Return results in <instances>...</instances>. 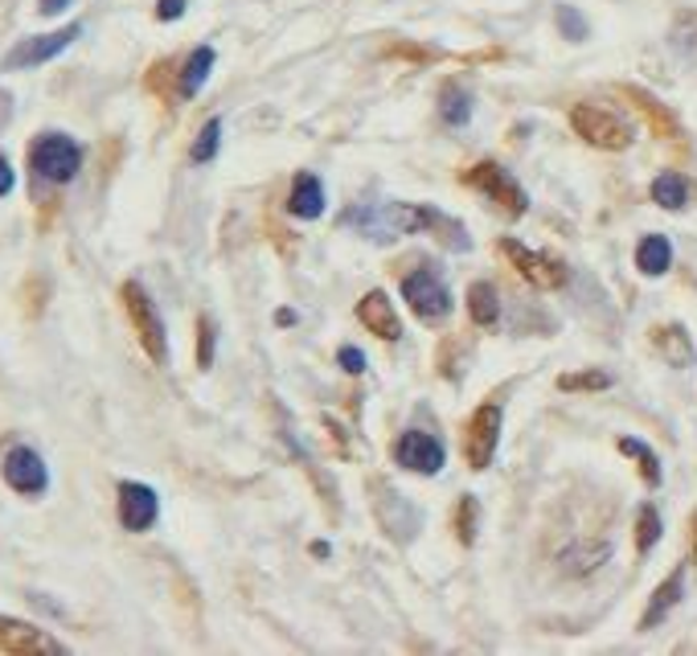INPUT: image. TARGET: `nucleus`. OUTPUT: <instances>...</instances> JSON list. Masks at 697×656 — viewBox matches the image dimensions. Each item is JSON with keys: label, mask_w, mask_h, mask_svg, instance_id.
Instances as JSON below:
<instances>
[{"label": "nucleus", "mask_w": 697, "mask_h": 656, "mask_svg": "<svg viewBox=\"0 0 697 656\" xmlns=\"http://www.w3.org/2000/svg\"><path fill=\"white\" fill-rule=\"evenodd\" d=\"M120 296H124L127 320H132V328H136L144 353H148L156 365H165V361H169V332H165V320H160L156 299L148 296V292H144V283H136V280H127Z\"/></svg>", "instance_id": "obj_1"}, {"label": "nucleus", "mask_w": 697, "mask_h": 656, "mask_svg": "<svg viewBox=\"0 0 697 656\" xmlns=\"http://www.w3.org/2000/svg\"><path fill=\"white\" fill-rule=\"evenodd\" d=\"M30 165L42 181H49V185H66V181H75L78 169H82V148H78L70 136H63V132H46V136L33 140Z\"/></svg>", "instance_id": "obj_2"}, {"label": "nucleus", "mask_w": 697, "mask_h": 656, "mask_svg": "<svg viewBox=\"0 0 697 656\" xmlns=\"http://www.w3.org/2000/svg\"><path fill=\"white\" fill-rule=\"evenodd\" d=\"M571 127L587 144L604 148V152H623V148L632 144V127L623 124L616 111L595 108V103H578V108H571Z\"/></svg>", "instance_id": "obj_3"}, {"label": "nucleus", "mask_w": 697, "mask_h": 656, "mask_svg": "<svg viewBox=\"0 0 697 656\" xmlns=\"http://www.w3.org/2000/svg\"><path fill=\"white\" fill-rule=\"evenodd\" d=\"M496 250H501V255H509V263L517 267V275H521V280H529L533 287H542V292H554V287H562V283L571 280V267L562 263V259H554V255H542V250L521 247L517 238H501V242H496Z\"/></svg>", "instance_id": "obj_4"}, {"label": "nucleus", "mask_w": 697, "mask_h": 656, "mask_svg": "<svg viewBox=\"0 0 697 656\" xmlns=\"http://www.w3.org/2000/svg\"><path fill=\"white\" fill-rule=\"evenodd\" d=\"M403 296H406V304H411V313H415L418 320H427V325H439V320H448L451 316L448 287H443V280H439L435 271H427V267H418V271L406 275Z\"/></svg>", "instance_id": "obj_5"}, {"label": "nucleus", "mask_w": 697, "mask_h": 656, "mask_svg": "<svg viewBox=\"0 0 697 656\" xmlns=\"http://www.w3.org/2000/svg\"><path fill=\"white\" fill-rule=\"evenodd\" d=\"M501 431H505V415H501V407H493V403H484L472 419H468L464 427V460L468 468H488L496 455V443H501Z\"/></svg>", "instance_id": "obj_6"}, {"label": "nucleus", "mask_w": 697, "mask_h": 656, "mask_svg": "<svg viewBox=\"0 0 697 656\" xmlns=\"http://www.w3.org/2000/svg\"><path fill=\"white\" fill-rule=\"evenodd\" d=\"M82 37V25H66V30H54V33H42V37H25V42H16L9 54H4V70H33V66L49 63V58H58L63 49H70Z\"/></svg>", "instance_id": "obj_7"}, {"label": "nucleus", "mask_w": 697, "mask_h": 656, "mask_svg": "<svg viewBox=\"0 0 697 656\" xmlns=\"http://www.w3.org/2000/svg\"><path fill=\"white\" fill-rule=\"evenodd\" d=\"M0 476H4V485L21 493V497H42L49 488V468L46 460L33 452V448H9L4 452V464H0Z\"/></svg>", "instance_id": "obj_8"}, {"label": "nucleus", "mask_w": 697, "mask_h": 656, "mask_svg": "<svg viewBox=\"0 0 697 656\" xmlns=\"http://www.w3.org/2000/svg\"><path fill=\"white\" fill-rule=\"evenodd\" d=\"M464 185L481 189L484 197H493L501 210H509V214H526V189L513 181L509 172L493 165V160H481V165H472L464 172Z\"/></svg>", "instance_id": "obj_9"}, {"label": "nucleus", "mask_w": 697, "mask_h": 656, "mask_svg": "<svg viewBox=\"0 0 697 656\" xmlns=\"http://www.w3.org/2000/svg\"><path fill=\"white\" fill-rule=\"evenodd\" d=\"M0 653L13 656H63L66 648L46 627L25 624V620H13V615H0Z\"/></svg>", "instance_id": "obj_10"}, {"label": "nucleus", "mask_w": 697, "mask_h": 656, "mask_svg": "<svg viewBox=\"0 0 697 656\" xmlns=\"http://www.w3.org/2000/svg\"><path fill=\"white\" fill-rule=\"evenodd\" d=\"M394 460H398L403 468L418 472V476H435V472H443L448 452H443V443L435 436H427V431H406V436H398V443H394Z\"/></svg>", "instance_id": "obj_11"}, {"label": "nucleus", "mask_w": 697, "mask_h": 656, "mask_svg": "<svg viewBox=\"0 0 697 656\" xmlns=\"http://www.w3.org/2000/svg\"><path fill=\"white\" fill-rule=\"evenodd\" d=\"M156 517H160V497L153 488L139 480H124L120 485V525L127 533H144L156 525Z\"/></svg>", "instance_id": "obj_12"}, {"label": "nucleus", "mask_w": 697, "mask_h": 656, "mask_svg": "<svg viewBox=\"0 0 697 656\" xmlns=\"http://www.w3.org/2000/svg\"><path fill=\"white\" fill-rule=\"evenodd\" d=\"M357 320L378 332L382 341H398L403 337V325H398V313H394V304L386 299V292H366L361 304H357Z\"/></svg>", "instance_id": "obj_13"}, {"label": "nucleus", "mask_w": 697, "mask_h": 656, "mask_svg": "<svg viewBox=\"0 0 697 656\" xmlns=\"http://www.w3.org/2000/svg\"><path fill=\"white\" fill-rule=\"evenodd\" d=\"M288 210H292L295 218H321L325 214V185H321V177H312V172H300L292 181V197H288Z\"/></svg>", "instance_id": "obj_14"}, {"label": "nucleus", "mask_w": 697, "mask_h": 656, "mask_svg": "<svg viewBox=\"0 0 697 656\" xmlns=\"http://www.w3.org/2000/svg\"><path fill=\"white\" fill-rule=\"evenodd\" d=\"M682 587H685V570H673V575H668L665 583L656 587L649 611H644V620H640V627H644V632H649V627H656L668 615V611L677 608V599H682Z\"/></svg>", "instance_id": "obj_15"}, {"label": "nucleus", "mask_w": 697, "mask_h": 656, "mask_svg": "<svg viewBox=\"0 0 697 656\" xmlns=\"http://www.w3.org/2000/svg\"><path fill=\"white\" fill-rule=\"evenodd\" d=\"M214 63H217V54L210 46H198L189 54V63L181 66V82H177L181 99H193V94L202 91L205 79H210V70H214Z\"/></svg>", "instance_id": "obj_16"}, {"label": "nucleus", "mask_w": 697, "mask_h": 656, "mask_svg": "<svg viewBox=\"0 0 697 656\" xmlns=\"http://www.w3.org/2000/svg\"><path fill=\"white\" fill-rule=\"evenodd\" d=\"M636 267H640L644 275H665L668 267H673V247H668V238H661V235L640 238V247H636Z\"/></svg>", "instance_id": "obj_17"}, {"label": "nucleus", "mask_w": 697, "mask_h": 656, "mask_svg": "<svg viewBox=\"0 0 697 656\" xmlns=\"http://www.w3.org/2000/svg\"><path fill=\"white\" fill-rule=\"evenodd\" d=\"M652 341H656V349L668 358V365H694V344L685 337V328H677V325L656 328Z\"/></svg>", "instance_id": "obj_18"}, {"label": "nucleus", "mask_w": 697, "mask_h": 656, "mask_svg": "<svg viewBox=\"0 0 697 656\" xmlns=\"http://www.w3.org/2000/svg\"><path fill=\"white\" fill-rule=\"evenodd\" d=\"M468 316L476 320V325H496V316H501V296H496L493 283H472L468 287Z\"/></svg>", "instance_id": "obj_19"}, {"label": "nucleus", "mask_w": 697, "mask_h": 656, "mask_svg": "<svg viewBox=\"0 0 697 656\" xmlns=\"http://www.w3.org/2000/svg\"><path fill=\"white\" fill-rule=\"evenodd\" d=\"M439 120L451 127H460L472 120V94L464 91V87H443V94H439Z\"/></svg>", "instance_id": "obj_20"}, {"label": "nucleus", "mask_w": 697, "mask_h": 656, "mask_svg": "<svg viewBox=\"0 0 697 656\" xmlns=\"http://www.w3.org/2000/svg\"><path fill=\"white\" fill-rule=\"evenodd\" d=\"M652 202L661 205V210H682V205L689 202L685 177H677V172H661V177L652 181Z\"/></svg>", "instance_id": "obj_21"}, {"label": "nucleus", "mask_w": 697, "mask_h": 656, "mask_svg": "<svg viewBox=\"0 0 697 656\" xmlns=\"http://www.w3.org/2000/svg\"><path fill=\"white\" fill-rule=\"evenodd\" d=\"M668 42H673V49H677L682 58L697 63V13L677 16V25H673V33H668Z\"/></svg>", "instance_id": "obj_22"}, {"label": "nucleus", "mask_w": 697, "mask_h": 656, "mask_svg": "<svg viewBox=\"0 0 697 656\" xmlns=\"http://www.w3.org/2000/svg\"><path fill=\"white\" fill-rule=\"evenodd\" d=\"M217 148H222V120H210V124L198 132V140H193V148H189V157L198 160V165H205V160L217 157Z\"/></svg>", "instance_id": "obj_23"}, {"label": "nucleus", "mask_w": 697, "mask_h": 656, "mask_svg": "<svg viewBox=\"0 0 697 656\" xmlns=\"http://www.w3.org/2000/svg\"><path fill=\"white\" fill-rule=\"evenodd\" d=\"M656 542H661V513H656L652 505H644V509H640V521H636V550L649 554Z\"/></svg>", "instance_id": "obj_24"}, {"label": "nucleus", "mask_w": 697, "mask_h": 656, "mask_svg": "<svg viewBox=\"0 0 697 656\" xmlns=\"http://www.w3.org/2000/svg\"><path fill=\"white\" fill-rule=\"evenodd\" d=\"M620 452H628V455L640 460V472H644V480H649V485H661V460H656L640 439H620Z\"/></svg>", "instance_id": "obj_25"}, {"label": "nucleus", "mask_w": 697, "mask_h": 656, "mask_svg": "<svg viewBox=\"0 0 697 656\" xmlns=\"http://www.w3.org/2000/svg\"><path fill=\"white\" fill-rule=\"evenodd\" d=\"M611 386V377L604 370H591V374H566L558 377V391H607Z\"/></svg>", "instance_id": "obj_26"}, {"label": "nucleus", "mask_w": 697, "mask_h": 656, "mask_svg": "<svg viewBox=\"0 0 697 656\" xmlns=\"http://www.w3.org/2000/svg\"><path fill=\"white\" fill-rule=\"evenodd\" d=\"M558 30L566 33L571 42H583V37H587V21H583V13H578V9L562 4V9H558Z\"/></svg>", "instance_id": "obj_27"}, {"label": "nucleus", "mask_w": 697, "mask_h": 656, "mask_svg": "<svg viewBox=\"0 0 697 656\" xmlns=\"http://www.w3.org/2000/svg\"><path fill=\"white\" fill-rule=\"evenodd\" d=\"M476 513H481V509H476V500L472 497L460 500V517H456V525H460V542H464V546L476 542Z\"/></svg>", "instance_id": "obj_28"}, {"label": "nucleus", "mask_w": 697, "mask_h": 656, "mask_svg": "<svg viewBox=\"0 0 697 656\" xmlns=\"http://www.w3.org/2000/svg\"><path fill=\"white\" fill-rule=\"evenodd\" d=\"M198 332H202V337H198V365L210 370V365H214V320L202 316V320H198Z\"/></svg>", "instance_id": "obj_29"}, {"label": "nucleus", "mask_w": 697, "mask_h": 656, "mask_svg": "<svg viewBox=\"0 0 697 656\" xmlns=\"http://www.w3.org/2000/svg\"><path fill=\"white\" fill-rule=\"evenodd\" d=\"M341 365L349 370V374H361V370H366V353H361L357 344H345V349H341Z\"/></svg>", "instance_id": "obj_30"}, {"label": "nucleus", "mask_w": 697, "mask_h": 656, "mask_svg": "<svg viewBox=\"0 0 697 656\" xmlns=\"http://www.w3.org/2000/svg\"><path fill=\"white\" fill-rule=\"evenodd\" d=\"M181 13H186V0H160V4H156V16H160V21H177Z\"/></svg>", "instance_id": "obj_31"}, {"label": "nucleus", "mask_w": 697, "mask_h": 656, "mask_svg": "<svg viewBox=\"0 0 697 656\" xmlns=\"http://www.w3.org/2000/svg\"><path fill=\"white\" fill-rule=\"evenodd\" d=\"M13 185H16V172H13V165H9V160L0 157V197H9V193H13Z\"/></svg>", "instance_id": "obj_32"}, {"label": "nucleus", "mask_w": 697, "mask_h": 656, "mask_svg": "<svg viewBox=\"0 0 697 656\" xmlns=\"http://www.w3.org/2000/svg\"><path fill=\"white\" fill-rule=\"evenodd\" d=\"M13 120V94L9 91H0V127Z\"/></svg>", "instance_id": "obj_33"}, {"label": "nucleus", "mask_w": 697, "mask_h": 656, "mask_svg": "<svg viewBox=\"0 0 697 656\" xmlns=\"http://www.w3.org/2000/svg\"><path fill=\"white\" fill-rule=\"evenodd\" d=\"M66 4H70V0H42L37 9H42V16H58V13L66 9Z\"/></svg>", "instance_id": "obj_34"}, {"label": "nucleus", "mask_w": 697, "mask_h": 656, "mask_svg": "<svg viewBox=\"0 0 697 656\" xmlns=\"http://www.w3.org/2000/svg\"><path fill=\"white\" fill-rule=\"evenodd\" d=\"M694 558H697V517H694Z\"/></svg>", "instance_id": "obj_35"}]
</instances>
